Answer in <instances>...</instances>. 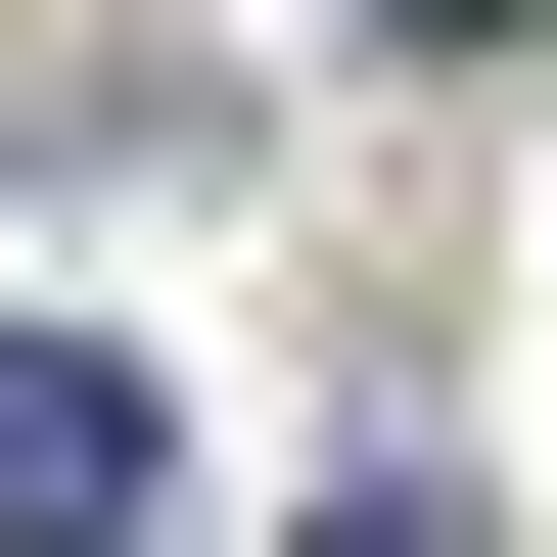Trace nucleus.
<instances>
[{
	"label": "nucleus",
	"instance_id": "obj_1",
	"mask_svg": "<svg viewBox=\"0 0 557 557\" xmlns=\"http://www.w3.org/2000/svg\"><path fill=\"white\" fill-rule=\"evenodd\" d=\"M0 557H186V418H139L94 325H0Z\"/></svg>",
	"mask_w": 557,
	"mask_h": 557
},
{
	"label": "nucleus",
	"instance_id": "obj_2",
	"mask_svg": "<svg viewBox=\"0 0 557 557\" xmlns=\"http://www.w3.org/2000/svg\"><path fill=\"white\" fill-rule=\"evenodd\" d=\"M325 47H511V0H325Z\"/></svg>",
	"mask_w": 557,
	"mask_h": 557
}]
</instances>
